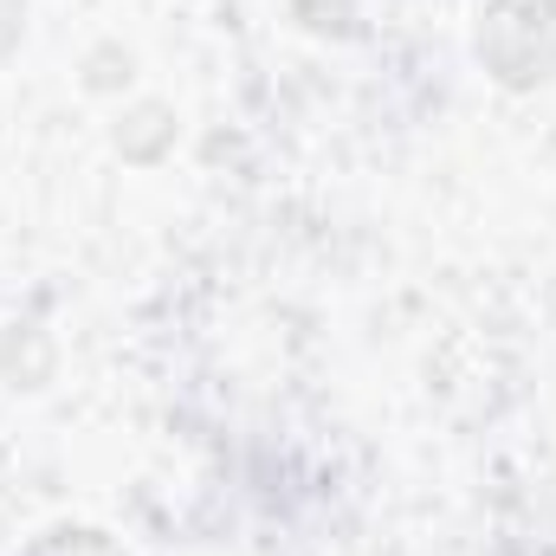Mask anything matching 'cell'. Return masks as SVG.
Listing matches in <instances>:
<instances>
[{"label": "cell", "mask_w": 556, "mask_h": 556, "mask_svg": "<svg viewBox=\"0 0 556 556\" xmlns=\"http://www.w3.org/2000/svg\"><path fill=\"white\" fill-rule=\"evenodd\" d=\"M20 556H124L104 531H85V525H59V531H46V538H33Z\"/></svg>", "instance_id": "obj_2"}, {"label": "cell", "mask_w": 556, "mask_h": 556, "mask_svg": "<svg viewBox=\"0 0 556 556\" xmlns=\"http://www.w3.org/2000/svg\"><path fill=\"white\" fill-rule=\"evenodd\" d=\"M479 59L505 91H538L556 78V0H485Z\"/></svg>", "instance_id": "obj_1"}]
</instances>
